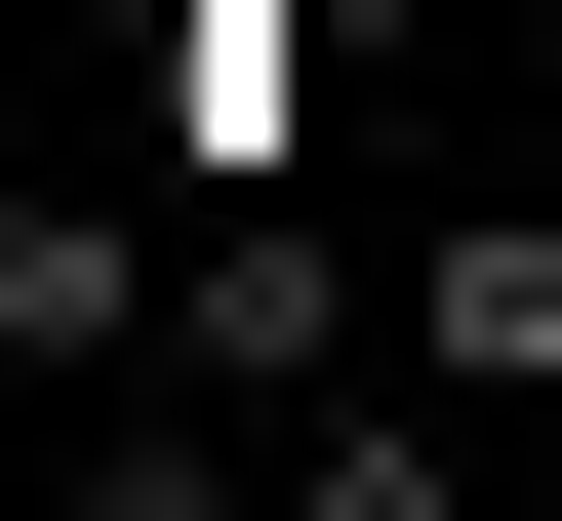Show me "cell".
<instances>
[{
	"label": "cell",
	"instance_id": "1",
	"mask_svg": "<svg viewBox=\"0 0 562 521\" xmlns=\"http://www.w3.org/2000/svg\"><path fill=\"white\" fill-rule=\"evenodd\" d=\"M402 361H442V401H562V201H442V281H402Z\"/></svg>",
	"mask_w": 562,
	"mask_h": 521
},
{
	"label": "cell",
	"instance_id": "2",
	"mask_svg": "<svg viewBox=\"0 0 562 521\" xmlns=\"http://www.w3.org/2000/svg\"><path fill=\"white\" fill-rule=\"evenodd\" d=\"M161 321V241H121V201H0V361H121Z\"/></svg>",
	"mask_w": 562,
	"mask_h": 521
}]
</instances>
